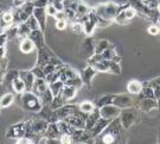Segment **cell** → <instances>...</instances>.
<instances>
[{
	"label": "cell",
	"instance_id": "24",
	"mask_svg": "<svg viewBox=\"0 0 160 144\" xmlns=\"http://www.w3.org/2000/svg\"><path fill=\"white\" fill-rule=\"evenodd\" d=\"M11 88L14 91V92L17 93V94H23L24 92H26L25 82L22 80V77H20V76H18V77H16V79L13 80Z\"/></svg>",
	"mask_w": 160,
	"mask_h": 144
},
{
	"label": "cell",
	"instance_id": "17",
	"mask_svg": "<svg viewBox=\"0 0 160 144\" xmlns=\"http://www.w3.org/2000/svg\"><path fill=\"white\" fill-rule=\"evenodd\" d=\"M43 34H44V31L42 29H38V30L31 31V34H30V36H29V38H31V40H33V43L36 44V46H37V50L40 49L42 46L45 45V44H44V36H43Z\"/></svg>",
	"mask_w": 160,
	"mask_h": 144
},
{
	"label": "cell",
	"instance_id": "42",
	"mask_svg": "<svg viewBox=\"0 0 160 144\" xmlns=\"http://www.w3.org/2000/svg\"><path fill=\"white\" fill-rule=\"evenodd\" d=\"M7 66H8V60L7 57H1V64H0V70H1V76H4L7 72Z\"/></svg>",
	"mask_w": 160,
	"mask_h": 144
},
{
	"label": "cell",
	"instance_id": "40",
	"mask_svg": "<svg viewBox=\"0 0 160 144\" xmlns=\"http://www.w3.org/2000/svg\"><path fill=\"white\" fill-rule=\"evenodd\" d=\"M59 141H61V144L74 143V141H72V136H71V135H68V133H62V135H61V137H59Z\"/></svg>",
	"mask_w": 160,
	"mask_h": 144
},
{
	"label": "cell",
	"instance_id": "29",
	"mask_svg": "<svg viewBox=\"0 0 160 144\" xmlns=\"http://www.w3.org/2000/svg\"><path fill=\"white\" fill-rule=\"evenodd\" d=\"M64 86H65V82L62 81V80L55 81V82L50 83V89H51L53 97H58V95H61L62 89H63Z\"/></svg>",
	"mask_w": 160,
	"mask_h": 144
},
{
	"label": "cell",
	"instance_id": "7",
	"mask_svg": "<svg viewBox=\"0 0 160 144\" xmlns=\"http://www.w3.org/2000/svg\"><path fill=\"white\" fill-rule=\"evenodd\" d=\"M95 48H96V42L94 40L92 37H88L83 42V44L81 45V49H80L81 57L89 60L92 56L95 55Z\"/></svg>",
	"mask_w": 160,
	"mask_h": 144
},
{
	"label": "cell",
	"instance_id": "46",
	"mask_svg": "<svg viewBox=\"0 0 160 144\" xmlns=\"http://www.w3.org/2000/svg\"><path fill=\"white\" fill-rule=\"evenodd\" d=\"M33 4L36 7H43L45 8L49 5V0H33Z\"/></svg>",
	"mask_w": 160,
	"mask_h": 144
},
{
	"label": "cell",
	"instance_id": "14",
	"mask_svg": "<svg viewBox=\"0 0 160 144\" xmlns=\"http://www.w3.org/2000/svg\"><path fill=\"white\" fill-rule=\"evenodd\" d=\"M19 76L25 82L26 91H32L34 81H36V75L33 74V72L32 70H19Z\"/></svg>",
	"mask_w": 160,
	"mask_h": 144
},
{
	"label": "cell",
	"instance_id": "36",
	"mask_svg": "<svg viewBox=\"0 0 160 144\" xmlns=\"http://www.w3.org/2000/svg\"><path fill=\"white\" fill-rule=\"evenodd\" d=\"M70 29L74 34H77L80 35L82 32H84V29H83V24L81 23L80 20H75V22H71L70 23Z\"/></svg>",
	"mask_w": 160,
	"mask_h": 144
},
{
	"label": "cell",
	"instance_id": "6",
	"mask_svg": "<svg viewBox=\"0 0 160 144\" xmlns=\"http://www.w3.org/2000/svg\"><path fill=\"white\" fill-rule=\"evenodd\" d=\"M25 135H26V121H22L8 126V129L6 130L5 137L11 139H19L24 137Z\"/></svg>",
	"mask_w": 160,
	"mask_h": 144
},
{
	"label": "cell",
	"instance_id": "11",
	"mask_svg": "<svg viewBox=\"0 0 160 144\" xmlns=\"http://www.w3.org/2000/svg\"><path fill=\"white\" fill-rule=\"evenodd\" d=\"M121 111L122 109L120 107H118L116 105L114 104H109V105H104L102 107H100V113H101V117L103 118H107V119H115L120 115Z\"/></svg>",
	"mask_w": 160,
	"mask_h": 144
},
{
	"label": "cell",
	"instance_id": "19",
	"mask_svg": "<svg viewBox=\"0 0 160 144\" xmlns=\"http://www.w3.org/2000/svg\"><path fill=\"white\" fill-rule=\"evenodd\" d=\"M19 49L23 54H30V52L33 51L34 49H37V46L33 43V40L28 37V38H24V40H20Z\"/></svg>",
	"mask_w": 160,
	"mask_h": 144
},
{
	"label": "cell",
	"instance_id": "51",
	"mask_svg": "<svg viewBox=\"0 0 160 144\" xmlns=\"http://www.w3.org/2000/svg\"><path fill=\"white\" fill-rule=\"evenodd\" d=\"M159 142H160V139H159Z\"/></svg>",
	"mask_w": 160,
	"mask_h": 144
},
{
	"label": "cell",
	"instance_id": "12",
	"mask_svg": "<svg viewBox=\"0 0 160 144\" xmlns=\"http://www.w3.org/2000/svg\"><path fill=\"white\" fill-rule=\"evenodd\" d=\"M97 73H98V70L95 69V68H94L92 66H90V64L81 72V79H82L83 83H84L88 88H92V79L96 76Z\"/></svg>",
	"mask_w": 160,
	"mask_h": 144
},
{
	"label": "cell",
	"instance_id": "35",
	"mask_svg": "<svg viewBox=\"0 0 160 144\" xmlns=\"http://www.w3.org/2000/svg\"><path fill=\"white\" fill-rule=\"evenodd\" d=\"M40 100H42V103H43V105H50L52 103V100H53V94H52L51 89L49 88L46 92H44L42 95L39 97Z\"/></svg>",
	"mask_w": 160,
	"mask_h": 144
},
{
	"label": "cell",
	"instance_id": "10",
	"mask_svg": "<svg viewBox=\"0 0 160 144\" xmlns=\"http://www.w3.org/2000/svg\"><path fill=\"white\" fill-rule=\"evenodd\" d=\"M113 104L116 105L121 109L128 107H135V101L129 94H116L113 100Z\"/></svg>",
	"mask_w": 160,
	"mask_h": 144
},
{
	"label": "cell",
	"instance_id": "3",
	"mask_svg": "<svg viewBox=\"0 0 160 144\" xmlns=\"http://www.w3.org/2000/svg\"><path fill=\"white\" fill-rule=\"evenodd\" d=\"M19 100H20L19 104L25 111L33 112V113L39 112L44 106L39 97L32 91H26L23 94H19Z\"/></svg>",
	"mask_w": 160,
	"mask_h": 144
},
{
	"label": "cell",
	"instance_id": "21",
	"mask_svg": "<svg viewBox=\"0 0 160 144\" xmlns=\"http://www.w3.org/2000/svg\"><path fill=\"white\" fill-rule=\"evenodd\" d=\"M77 94V88H75L72 86H69V85H65L62 89V93H61V97L65 100V101H69V100H72V99L76 97Z\"/></svg>",
	"mask_w": 160,
	"mask_h": 144
},
{
	"label": "cell",
	"instance_id": "39",
	"mask_svg": "<svg viewBox=\"0 0 160 144\" xmlns=\"http://www.w3.org/2000/svg\"><path fill=\"white\" fill-rule=\"evenodd\" d=\"M45 80L48 81V83L50 85L52 82H55V81H58L61 80V73H59V70H56V72H53L51 74H48L45 77Z\"/></svg>",
	"mask_w": 160,
	"mask_h": 144
},
{
	"label": "cell",
	"instance_id": "4",
	"mask_svg": "<svg viewBox=\"0 0 160 144\" xmlns=\"http://www.w3.org/2000/svg\"><path fill=\"white\" fill-rule=\"evenodd\" d=\"M37 51H38V56H37V64L36 66H38V67H44L48 63H55L57 64V66H62L63 64L62 61L46 45L42 46Z\"/></svg>",
	"mask_w": 160,
	"mask_h": 144
},
{
	"label": "cell",
	"instance_id": "1",
	"mask_svg": "<svg viewBox=\"0 0 160 144\" xmlns=\"http://www.w3.org/2000/svg\"><path fill=\"white\" fill-rule=\"evenodd\" d=\"M127 6L118 5L115 3H103V4L95 6L92 8V11L95 12L100 18H102V19H106V20H109V22H114L115 18L118 17V14Z\"/></svg>",
	"mask_w": 160,
	"mask_h": 144
},
{
	"label": "cell",
	"instance_id": "15",
	"mask_svg": "<svg viewBox=\"0 0 160 144\" xmlns=\"http://www.w3.org/2000/svg\"><path fill=\"white\" fill-rule=\"evenodd\" d=\"M101 118V113H100V107H95L94 111L87 113V118H86V129L88 130H92V126L97 123V120Z\"/></svg>",
	"mask_w": 160,
	"mask_h": 144
},
{
	"label": "cell",
	"instance_id": "27",
	"mask_svg": "<svg viewBox=\"0 0 160 144\" xmlns=\"http://www.w3.org/2000/svg\"><path fill=\"white\" fill-rule=\"evenodd\" d=\"M46 136L49 137V138H58L61 137V132H59V130H58V126H57V123H50L49 124V127H48V130H46Z\"/></svg>",
	"mask_w": 160,
	"mask_h": 144
},
{
	"label": "cell",
	"instance_id": "45",
	"mask_svg": "<svg viewBox=\"0 0 160 144\" xmlns=\"http://www.w3.org/2000/svg\"><path fill=\"white\" fill-rule=\"evenodd\" d=\"M160 32V26L158 25V24H153V25H151L148 28V34L152 36H155L158 35Z\"/></svg>",
	"mask_w": 160,
	"mask_h": 144
},
{
	"label": "cell",
	"instance_id": "9",
	"mask_svg": "<svg viewBox=\"0 0 160 144\" xmlns=\"http://www.w3.org/2000/svg\"><path fill=\"white\" fill-rule=\"evenodd\" d=\"M71 136L74 143H90L94 141L92 132L88 129H76Z\"/></svg>",
	"mask_w": 160,
	"mask_h": 144
},
{
	"label": "cell",
	"instance_id": "20",
	"mask_svg": "<svg viewBox=\"0 0 160 144\" xmlns=\"http://www.w3.org/2000/svg\"><path fill=\"white\" fill-rule=\"evenodd\" d=\"M143 88V83L138 80H131L127 83V91L129 94H134V95H139Z\"/></svg>",
	"mask_w": 160,
	"mask_h": 144
},
{
	"label": "cell",
	"instance_id": "38",
	"mask_svg": "<svg viewBox=\"0 0 160 144\" xmlns=\"http://www.w3.org/2000/svg\"><path fill=\"white\" fill-rule=\"evenodd\" d=\"M25 23L28 24V26H29L30 29L32 30H38V29H40V25H39V23H38V20H37V18L34 17L33 14L31 16V17L25 22Z\"/></svg>",
	"mask_w": 160,
	"mask_h": 144
},
{
	"label": "cell",
	"instance_id": "52",
	"mask_svg": "<svg viewBox=\"0 0 160 144\" xmlns=\"http://www.w3.org/2000/svg\"><path fill=\"white\" fill-rule=\"evenodd\" d=\"M159 1H160V0H159Z\"/></svg>",
	"mask_w": 160,
	"mask_h": 144
},
{
	"label": "cell",
	"instance_id": "25",
	"mask_svg": "<svg viewBox=\"0 0 160 144\" xmlns=\"http://www.w3.org/2000/svg\"><path fill=\"white\" fill-rule=\"evenodd\" d=\"M14 100H16V97H14L13 93H11V92L5 93L4 95H1L0 107H1V109H7V107H10V106L14 103Z\"/></svg>",
	"mask_w": 160,
	"mask_h": 144
},
{
	"label": "cell",
	"instance_id": "49",
	"mask_svg": "<svg viewBox=\"0 0 160 144\" xmlns=\"http://www.w3.org/2000/svg\"><path fill=\"white\" fill-rule=\"evenodd\" d=\"M28 0H13V3H12V8L13 7H19V6H22L23 4H25Z\"/></svg>",
	"mask_w": 160,
	"mask_h": 144
},
{
	"label": "cell",
	"instance_id": "43",
	"mask_svg": "<svg viewBox=\"0 0 160 144\" xmlns=\"http://www.w3.org/2000/svg\"><path fill=\"white\" fill-rule=\"evenodd\" d=\"M45 10H46L48 16H50V17H55V16H56V13L58 12V10L55 7V5H52V4H49V5L45 7Z\"/></svg>",
	"mask_w": 160,
	"mask_h": 144
},
{
	"label": "cell",
	"instance_id": "18",
	"mask_svg": "<svg viewBox=\"0 0 160 144\" xmlns=\"http://www.w3.org/2000/svg\"><path fill=\"white\" fill-rule=\"evenodd\" d=\"M33 16L37 18V20H38V23L40 25V29L44 31L46 25V17H48L46 10L43 8V7H36L33 11Z\"/></svg>",
	"mask_w": 160,
	"mask_h": 144
},
{
	"label": "cell",
	"instance_id": "47",
	"mask_svg": "<svg viewBox=\"0 0 160 144\" xmlns=\"http://www.w3.org/2000/svg\"><path fill=\"white\" fill-rule=\"evenodd\" d=\"M17 143L18 144H32V143H34V141L29 138V137H26V136H24L22 138L17 139Z\"/></svg>",
	"mask_w": 160,
	"mask_h": 144
},
{
	"label": "cell",
	"instance_id": "8",
	"mask_svg": "<svg viewBox=\"0 0 160 144\" xmlns=\"http://www.w3.org/2000/svg\"><path fill=\"white\" fill-rule=\"evenodd\" d=\"M135 107L143 112H151L153 109H160L159 101L153 98H140L139 101L135 104Z\"/></svg>",
	"mask_w": 160,
	"mask_h": 144
},
{
	"label": "cell",
	"instance_id": "2",
	"mask_svg": "<svg viewBox=\"0 0 160 144\" xmlns=\"http://www.w3.org/2000/svg\"><path fill=\"white\" fill-rule=\"evenodd\" d=\"M49 124H50L49 121L43 119V118H39V117L32 118V119L26 121V135L25 136L31 139L40 138V136H44L46 133Z\"/></svg>",
	"mask_w": 160,
	"mask_h": 144
},
{
	"label": "cell",
	"instance_id": "37",
	"mask_svg": "<svg viewBox=\"0 0 160 144\" xmlns=\"http://www.w3.org/2000/svg\"><path fill=\"white\" fill-rule=\"evenodd\" d=\"M64 105H65V100H64L61 95H58V97H55L53 100H52V103L50 104V107L52 109H61V107H63Z\"/></svg>",
	"mask_w": 160,
	"mask_h": 144
},
{
	"label": "cell",
	"instance_id": "34",
	"mask_svg": "<svg viewBox=\"0 0 160 144\" xmlns=\"http://www.w3.org/2000/svg\"><path fill=\"white\" fill-rule=\"evenodd\" d=\"M65 85H69V86H72V87H75V88H77V89H80L84 83H83V81L81 79V75H78V76H76V77H72V79L67 80L65 81Z\"/></svg>",
	"mask_w": 160,
	"mask_h": 144
},
{
	"label": "cell",
	"instance_id": "28",
	"mask_svg": "<svg viewBox=\"0 0 160 144\" xmlns=\"http://www.w3.org/2000/svg\"><path fill=\"white\" fill-rule=\"evenodd\" d=\"M143 85L151 86L153 89H154L155 99L159 101V100H160V76L155 77V79H153V80H149L147 83H145V82H143Z\"/></svg>",
	"mask_w": 160,
	"mask_h": 144
},
{
	"label": "cell",
	"instance_id": "32",
	"mask_svg": "<svg viewBox=\"0 0 160 144\" xmlns=\"http://www.w3.org/2000/svg\"><path fill=\"white\" fill-rule=\"evenodd\" d=\"M80 105V109L82 112H84V113H89V112H92L95 109L96 107V104L95 103H92V101H89V100H86V101H82Z\"/></svg>",
	"mask_w": 160,
	"mask_h": 144
},
{
	"label": "cell",
	"instance_id": "16",
	"mask_svg": "<svg viewBox=\"0 0 160 144\" xmlns=\"http://www.w3.org/2000/svg\"><path fill=\"white\" fill-rule=\"evenodd\" d=\"M49 88H50V85L48 83V81H46L45 79L36 77L33 88H32V92H34L38 97H40V95H42L44 92H46Z\"/></svg>",
	"mask_w": 160,
	"mask_h": 144
},
{
	"label": "cell",
	"instance_id": "44",
	"mask_svg": "<svg viewBox=\"0 0 160 144\" xmlns=\"http://www.w3.org/2000/svg\"><path fill=\"white\" fill-rule=\"evenodd\" d=\"M55 26H56V29L57 30H65L67 29V26H68V20H56V24H55Z\"/></svg>",
	"mask_w": 160,
	"mask_h": 144
},
{
	"label": "cell",
	"instance_id": "22",
	"mask_svg": "<svg viewBox=\"0 0 160 144\" xmlns=\"http://www.w3.org/2000/svg\"><path fill=\"white\" fill-rule=\"evenodd\" d=\"M18 76H19V70H7L6 74L4 76H1V83L7 85V86L11 88L13 80L16 77H18Z\"/></svg>",
	"mask_w": 160,
	"mask_h": 144
},
{
	"label": "cell",
	"instance_id": "26",
	"mask_svg": "<svg viewBox=\"0 0 160 144\" xmlns=\"http://www.w3.org/2000/svg\"><path fill=\"white\" fill-rule=\"evenodd\" d=\"M31 31L32 30L30 29L29 26H28V24L25 23H20L19 25H18V38L22 40H24V38H28L30 36V34H31Z\"/></svg>",
	"mask_w": 160,
	"mask_h": 144
},
{
	"label": "cell",
	"instance_id": "41",
	"mask_svg": "<svg viewBox=\"0 0 160 144\" xmlns=\"http://www.w3.org/2000/svg\"><path fill=\"white\" fill-rule=\"evenodd\" d=\"M32 72H33V74L36 75V77H42V79H45L46 77V74L44 73V70L42 67H38V66H36L34 68H32Z\"/></svg>",
	"mask_w": 160,
	"mask_h": 144
},
{
	"label": "cell",
	"instance_id": "23",
	"mask_svg": "<svg viewBox=\"0 0 160 144\" xmlns=\"http://www.w3.org/2000/svg\"><path fill=\"white\" fill-rule=\"evenodd\" d=\"M57 126H58V130H59L61 135H62V133L72 135V133H74V131L76 130V127H74L71 124H69L67 120H58L57 121Z\"/></svg>",
	"mask_w": 160,
	"mask_h": 144
},
{
	"label": "cell",
	"instance_id": "31",
	"mask_svg": "<svg viewBox=\"0 0 160 144\" xmlns=\"http://www.w3.org/2000/svg\"><path fill=\"white\" fill-rule=\"evenodd\" d=\"M114 94H107V95H103L101 98L96 100V106L97 107H102L104 105H109V104H113V100H114Z\"/></svg>",
	"mask_w": 160,
	"mask_h": 144
},
{
	"label": "cell",
	"instance_id": "33",
	"mask_svg": "<svg viewBox=\"0 0 160 144\" xmlns=\"http://www.w3.org/2000/svg\"><path fill=\"white\" fill-rule=\"evenodd\" d=\"M140 98H153L155 99V94H154V89L151 86H147V85H143V88L141 93L139 94Z\"/></svg>",
	"mask_w": 160,
	"mask_h": 144
},
{
	"label": "cell",
	"instance_id": "48",
	"mask_svg": "<svg viewBox=\"0 0 160 144\" xmlns=\"http://www.w3.org/2000/svg\"><path fill=\"white\" fill-rule=\"evenodd\" d=\"M55 18H56V20H63V19H65V20H67L65 12H64V11H58L57 13H56V16H55Z\"/></svg>",
	"mask_w": 160,
	"mask_h": 144
},
{
	"label": "cell",
	"instance_id": "50",
	"mask_svg": "<svg viewBox=\"0 0 160 144\" xmlns=\"http://www.w3.org/2000/svg\"><path fill=\"white\" fill-rule=\"evenodd\" d=\"M81 1H87V0H81Z\"/></svg>",
	"mask_w": 160,
	"mask_h": 144
},
{
	"label": "cell",
	"instance_id": "13",
	"mask_svg": "<svg viewBox=\"0 0 160 144\" xmlns=\"http://www.w3.org/2000/svg\"><path fill=\"white\" fill-rule=\"evenodd\" d=\"M112 121V119H107V118H103V117H101L98 120H97V123L92 126V129L90 130V132H92V137L94 138H97L101 133L106 130V127L109 125V123Z\"/></svg>",
	"mask_w": 160,
	"mask_h": 144
},
{
	"label": "cell",
	"instance_id": "5",
	"mask_svg": "<svg viewBox=\"0 0 160 144\" xmlns=\"http://www.w3.org/2000/svg\"><path fill=\"white\" fill-rule=\"evenodd\" d=\"M135 109H134V107H128V109H123L121 111L119 118H120L123 129H129L137 123L138 113Z\"/></svg>",
	"mask_w": 160,
	"mask_h": 144
},
{
	"label": "cell",
	"instance_id": "30",
	"mask_svg": "<svg viewBox=\"0 0 160 144\" xmlns=\"http://www.w3.org/2000/svg\"><path fill=\"white\" fill-rule=\"evenodd\" d=\"M112 44L110 42L107 40H97L96 42V48H95V54H101L104 50H107L109 48H112Z\"/></svg>",
	"mask_w": 160,
	"mask_h": 144
}]
</instances>
